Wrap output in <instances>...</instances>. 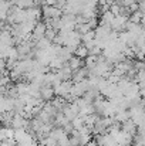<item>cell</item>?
<instances>
[{
  "instance_id": "1",
  "label": "cell",
  "mask_w": 145,
  "mask_h": 146,
  "mask_svg": "<svg viewBox=\"0 0 145 146\" xmlns=\"http://www.w3.org/2000/svg\"><path fill=\"white\" fill-rule=\"evenodd\" d=\"M41 10H43V19L47 20V19H61L64 11L57 9L55 6H47V4H43L41 6Z\"/></svg>"
},
{
  "instance_id": "2",
  "label": "cell",
  "mask_w": 145,
  "mask_h": 146,
  "mask_svg": "<svg viewBox=\"0 0 145 146\" xmlns=\"http://www.w3.org/2000/svg\"><path fill=\"white\" fill-rule=\"evenodd\" d=\"M46 33H47V26H46V23L39 21L37 26H36V29H34V31H33V34H31V38H33L34 41H39V40H41V38L46 37Z\"/></svg>"
},
{
  "instance_id": "3",
  "label": "cell",
  "mask_w": 145,
  "mask_h": 146,
  "mask_svg": "<svg viewBox=\"0 0 145 146\" xmlns=\"http://www.w3.org/2000/svg\"><path fill=\"white\" fill-rule=\"evenodd\" d=\"M115 141H117L118 145H121V146H130L131 143H134V136L130 135V133H127V132H124V131H121L115 136Z\"/></svg>"
},
{
  "instance_id": "4",
  "label": "cell",
  "mask_w": 145,
  "mask_h": 146,
  "mask_svg": "<svg viewBox=\"0 0 145 146\" xmlns=\"http://www.w3.org/2000/svg\"><path fill=\"white\" fill-rule=\"evenodd\" d=\"M73 72H74V71L70 68V65H68V62H67V64H65L63 68H60L55 74H57V77L64 82V81H70V80H73Z\"/></svg>"
},
{
  "instance_id": "5",
  "label": "cell",
  "mask_w": 145,
  "mask_h": 146,
  "mask_svg": "<svg viewBox=\"0 0 145 146\" xmlns=\"http://www.w3.org/2000/svg\"><path fill=\"white\" fill-rule=\"evenodd\" d=\"M16 99L10 97H1V112H14Z\"/></svg>"
},
{
  "instance_id": "6",
  "label": "cell",
  "mask_w": 145,
  "mask_h": 146,
  "mask_svg": "<svg viewBox=\"0 0 145 146\" xmlns=\"http://www.w3.org/2000/svg\"><path fill=\"white\" fill-rule=\"evenodd\" d=\"M121 129H122L124 132L132 135V136H135V135L138 133V126H137V123H135L132 119H128L127 122H124V123L121 125Z\"/></svg>"
},
{
  "instance_id": "7",
  "label": "cell",
  "mask_w": 145,
  "mask_h": 146,
  "mask_svg": "<svg viewBox=\"0 0 145 146\" xmlns=\"http://www.w3.org/2000/svg\"><path fill=\"white\" fill-rule=\"evenodd\" d=\"M40 94H41V99L43 102H51L54 97H55V91L53 87H43L40 90Z\"/></svg>"
},
{
  "instance_id": "8",
  "label": "cell",
  "mask_w": 145,
  "mask_h": 146,
  "mask_svg": "<svg viewBox=\"0 0 145 146\" xmlns=\"http://www.w3.org/2000/svg\"><path fill=\"white\" fill-rule=\"evenodd\" d=\"M114 119H115V122H118V123L122 125L124 122H127L128 119H131V112L130 111H118L115 113Z\"/></svg>"
},
{
  "instance_id": "9",
  "label": "cell",
  "mask_w": 145,
  "mask_h": 146,
  "mask_svg": "<svg viewBox=\"0 0 145 146\" xmlns=\"http://www.w3.org/2000/svg\"><path fill=\"white\" fill-rule=\"evenodd\" d=\"M68 65H70V68H71L73 71H78L80 68H83V60H81L80 57L74 55V57L68 61Z\"/></svg>"
},
{
  "instance_id": "10",
  "label": "cell",
  "mask_w": 145,
  "mask_h": 146,
  "mask_svg": "<svg viewBox=\"0 0 145 146\" xmlns=\"http://www.w3.org/2000/svg\"><path fill=\"white\" fill-rule=\"evenodd\" d=\"M51 46H53V41H50L47 37H44V38H41V40H39L36 43V48L37 50H46L47 51Z\"/></svg>"
},
{
  "instance_id": "11",
  "label": "cell",
  "mask_w": 145,
  "mask_h": 146,
  "mask_svg": "<svg viewBox=\"0 0 145 146\" xmlns=\"http://www.w3.org/2000/svg\"><path fill=\"white\" fill-rule=\"evenodd\" d=\"M142 19H144V14L138 10V11H135V13H132L131 16H130V21L131 23H135V24H142Z\"/></svg>"
},
{
  "instance_id": "12",
  "label": "cell",
  "mask_w": 145,
  "mask_h": 146,
  "mask_svg": "<svg viewBox=\"0 0 145 146\" xmlns=\"http://www.w3.org/2000/svg\"><path fill=\"white\" fill-rule=\"evenodd\" d=\"M74 55H77V57H80L81 60H84V58H87V57L90 55V51H88V48L83 44V46H80V47L77 48V51H76Z\"/></svg>"
},
{
  "instance_id": "13",
  "label": "cell",
  "mask_w": 145,
  "mask_h": 146,
  "mask_svg": "<svg viewBox=\"0 0 145 146\" xmlns=\"http://www.w3.org/2000/svg\"><path fill=\"white\" fill-rule=\"evenodd\" d=\"M81 40H83V44H87V43L94 41V40H96V30H91L90 33L84 34V36L81 37Z\"/></svg>"
},
{
  "instance_id": "14",
  "label": "cell",
  "mask_w": 145,
  "mask_h": 146,
  "mask_svg": "<svg viewBox=\"0 0 145 146\" xmlns=\"http://www.w3.org/2000/svg\"><path fill=\"white\" fill-rule=\"evenodd\" d=\"M121 10H122V7L117 3V1H114L112 4H111V9H110V11L117 17V16H121Z\"/></svg>"
},
{
  "instance_id": "15",
  "label": "cell",
  "mask_w": 145,
  "mask_h": 146,
  "mask_svg": "<svg viewBox=\"0 0 145 146\" xmlns=\"http://www.w3.org/2000/svg\"><path fill=\"white\" fill-rule=\"evenodd\" d=\"M57 31L54 30V29H47V33H46V37H47L50 41H54V38L57 37Z\"/></svg>"
},
{
  "instance_id": "16",
  "label": "cell",
  "mask_w": 145,
  "mask_h": 146,
  "mask_svg": "<svg viewBox=\"0 0 145 146\" xmlns=\"http://www.w3.org/2000/svg\"><path fill=\"white\" fill-rule=\"evenodd\" d=\"M57 1H58V0H44L43 4H47V6H55Z\"/></svg>"
}]
</instances>
